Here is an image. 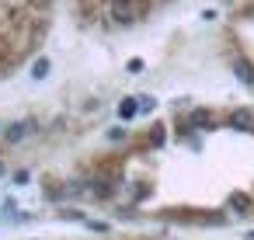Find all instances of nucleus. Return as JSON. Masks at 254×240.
<instances>
[{
	"label": "nucleus",
	"mask_w": 254,
	"mask_h": 240,
	"mask_svg": "<svg viewBox=\"0 0 254 240\" xmlns=\"http://www.w3.org/2000/svg\"><path fill=\"white\" fill-rule=\"evenodd\" d=\"M32 125H35V122H14V125H7L4 139H7V143H21V139L32 132Z\"/></svg>",
	"instance_id": "7ed1b4c3"
},
{
	"label": "nucleus",
	"mask_w": 254,
	"mask_h": 240,
	"mask_svg": "<svg viewBox=\"0 0 254 240\" xmlns=\"http://www.w3.org/2000/svg\"><path fill=\"white\" fill-rule=\"evenodd\" d=\"M143 11H146V4H139V0H108V18L122 28L132 25L136 18H143Z\"/></svg>",
	"instance_id": "f257e3e1"
},
{
	"label": "nucleus",
	"mask_w": 254,
	"mask_h": 240,
	"mask_svg": "<svg viewBox=\"0 0 254 240\" xmlns=\"http://www.w3.org/2000/svg\"><path fill=\"white\" fill-rule=\"evenodd\" d=\"M233 70H237V77H240L244 84H254V63H247V60H233Z\"/></svg>",
	"instance_id": "20e7f679"
},
{
	"label": "nucleus",
	"mask_w": 254,
	"mask_h": 240,
	"mask_svg": "<svg viewBox=\"0 0 254 240\" xmlns=\"http://www.w3.org/2000/svg\"><path fill=\"white\" fill-rule=\"evenodd\" d=\"M136 112H139V105H136V98H126V101H122V108H119V115H122V119H132Z\"/></svg>",
	"instance_id": "0eeeda50"
},
{
	"label": "nucleus",
	"mask_w": 254,
	"mask_h": 240,
	"mask_svg": "<svg viewBox=\"0 0 254 240\" xmlns=\"http://www.w3.org/2000/svg\"><path fill=\"white\" fill-rule=\"evenodd\" d=\"M32 77H35V80H46V77H49V60H46V56L32 63Z\"/></svg>",
	"instance_id": "423d86ee"
},
{
	"label": "nucleus",
	"mask_w": 254,
	"mask_h": 240,
	"mask_svg": "<svg viewBox=\"0 0 254 240\" xmlns=\"http://www.w3.org/2000/svg\"><path fill=\"white\" fill-rule=\"evenodd\" d=\"M143 70V60H129V73H139Z\"/></svg>",
	"instance_id": "f8f14e48"
},
{
	"label": "nucleus",
	"mask_w": 254,
	"mask_h": 240,
	"mask_svg": "<svg viewBox=\"0 0 254 240\" xmlns=\"http://www.w3.org/2000/svg\"><path fill=\"white\" fill-rule=\"evenodd\" d=\"M136 105H139V112H153V105H157V101H153V98H139Z\"/></svg>",
	"instance_id": "9d476101"
},
{
	"label": "nucleus",
	"mask_w": 254,
	"mask_h": 240,
	"mask_svg": "<svg viewBox=\"0 0 254 240\" xmlns=\"http://www.w3.org/2000/svg\"><path fill=\"white\" fill-rule=\"evenodd\" d=\"M160 143H164V125H157L153 136H150V146H160Z\"/></svg>",
	"instance_id": "1a4fd4ad"
},
{
	"label": "nucleus",
	"mask_w": 254,
	"mask_h": 240,
	"mask_svg": "<svg viewBox=\"0 0 254 240\" xmlns=\"http://www.w3.org/2000/svg\"><path fill=\"white\" fill-rule=\"evenodd\" d=\"M230 205H233V209H247V205H251V198H247V195H240V191H237V195H233V198H230Z\"/></svg>",
	"instance_id": "6e6552de"
},
{
	"label": "nucleus",
	"mask_w": 254,
	"mask_h": 240,
	"mask_svg": "<svg viewBox=\"0 0 254 240\" xmlns=\"http://www.w3.org/2000/svg\"><path fill=\"white\" fill-rule=\"evenodd\" d=\"M28 4H35V7H49L53 0H28Z\"/></svg>",
	"instance_id": "ddd939ff"
},
{
	"label": "nucleus",
	"mask_w": 254,
	"mask_h": 240,
	"mask_svg": "<svg viewBox=\"0 0 254 240\" xmlns=\"http://www.w3.org/2000/svg\"><path fill=\"white\" fill-rule=\"evenodd\" d=\"M251 240H254V237H251Z\"/></svg>",
	"instance_id": "4468645a"
},
{
	"label": "nucleus",
	"mask_w": 254,
	"mask_h": 240,
	"mask_svg": "<svg viewBox=\"0 0 254 240\" xmlns=\"http://www.w3.org/2000/svg\"><path fill=\"white\" fill-rule=\"evenodd\" d=\"M191 125H195V129H209V125H212V112L195 108V112H191Z\"/></svg>",
	"instance_id": "39448f33"
},
{
	"label": "nucleus",
	"mask_w": 254,
	"mask_h": 240,
	"mask_svg": "<svg viewBox=\"0 0 254 240\" xmlns=\"http://www.w3.org/2000/svg\"><path fill=\"white\" fill-rule=\"evenodd\" d=\"M108 139H126V129L119 125V129H108Z\"/></svg>",
	"instance_id": "9b49d317"
},
{
	"label": "nucleus",
	"mask_w": 254,
	"mask_h": 240,
	"mask_svg": "<svg viewBox=\"0 0 254 240\" xmlns=\"http://www.w3.org/2000/svg\"><path fill=\"white\" fill-rule=\"evenodd\" d=\"M226 122H230V129H240V132H251V129H254V112H251V108H233Z\"/></svg>",
	"instance_id": "f03ea898"
}]
</instances>
